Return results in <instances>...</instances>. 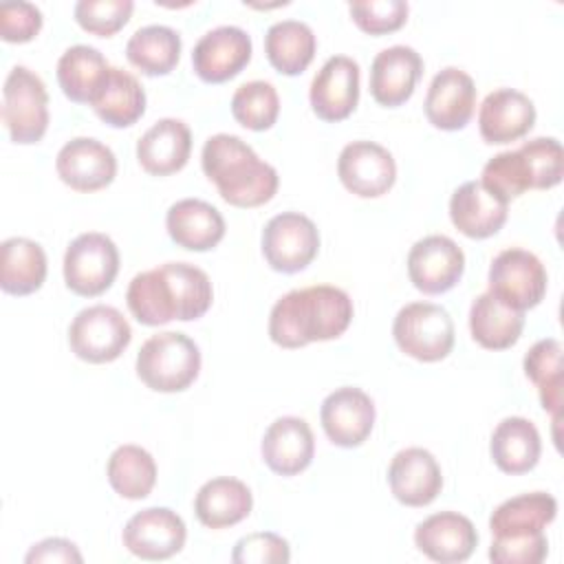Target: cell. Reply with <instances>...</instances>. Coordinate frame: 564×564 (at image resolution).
Masks as SVG:
<instances>
[{
  "label": "cell",
  "mask_w": 564,
  "mask_h": 564,
  "mask_svg": "<svg viewBox=\"0 0 564 564\" xmlns=\"http://www.w3.org/2000/svg\"><path fill=\"white\" fill-rule=\"evenodd\" d=\"M214 300L209 275L189 262H165L137 273L126 291L130 313L139 324L161 326L172 319L192 322L207 313Z\"/></svg>",
  "instance_id": "6da1fadb"
},
{
  "label": "cell",
  "mask_w": 564,
  "mask_h": 564,
  "mask_svg": "<svg viewBox=\"0 0 564 564\" xmlns=\"http://www.w3.org/2000/svg\"><path fill=\"white\" fill-rule=\"evenodd\" d=\"M352 319L350 295L333 284L293 289L269 313V337L282 348L339 337Z\"/></svg>",
  "instance_id": "7a4b0ae2"
},
{
  "label": "cell",
  "mask_w": 564,
  "mask_h": 564,
  "mask_svg": "<svg viewBox=\"0 0 564 564\" xmlns=\"http://www.w3.org/2000/svg\"><path fill=\"white\" fill-rule=\"evenodd\" d=\"M205 176L218 187L225 203L234 207H258L273 198L280 176L262 161L249 143L236 134L218 132L209 137L200 152Z\"/></svg>",
  "instance_id": "3957f363"
},
{
  "label": "cell",
  "mask_w": 564,
  "mask_h": 564,
  "mask_svg": "<svg viewBox=\"0 0 564 564\" xmlns=\"http://www.w3.org/2000/svg\"><path fill=\"white\" fill-rule=\"evenodd\" d=\"M200 370V350L192 337L165 330L148 337L137 355L139 379L156 392H181Z\"/></svg>",
  "instance_id": "277c9868"
},
{
  "label": "cell",
  "mask_w": 564,
  "mask_h": 564,
  "mask_svg": "<svg viewBox=\"0 0 564 564\" xmlns=\"http://www.w3.org/2000/svg\"><path fill=\"white\" fill-rule=\"evenodd\" d=\"M397 346L419 361H441L454 348L452 315L432 302H410L392 322Z\"/></svg>",
  "instance_id": "5b68a950"
},
{
  "label": "cell",
  "mask_w": 564,
  "mask_h": 564,
  "mask_svg": "<svg viewBox=\"0 0 564 564\" xmlns=\"http://www.w3.org/2000/svg\"><path fill=\"white\" fill-rule=\"evenodd\" d=\"M2 121L13 143H37L48 128V93L40 75L13 66L2 88Z\"/></svg>",
  "instance_id": "8992f818"
},
{
  "label": "cell",
  "mask_w": 564,
  "mask_h": 564,
  "mask_svg": "<svg viewBox=\"0 0 564 564\" xmlns=\"http://www.w3.org/2000/svg\"><path fill=\"white\" fill-rule=\"evenodd\" d=\"M132 328L123 313L108 304L82 308L68 326V346L82 361H115L130 344Z\"/></svg>",
  "instance_id": "52a82bcc"
},
{
  "label": "cell",
  "mask_w": 564,
  "mask_h": 564,
  "mask_svg": "<svg viewBox=\"0 0 564 564\" xmlns=\"http://www.w3.org/2000/svg\"><path fill=\"white\" fill-rule=\"evenodd\" d=\"M119 273V249L110 236L86 231L70 240L64 253V282L82 295L95 297L108 291Z\"/></svg>",
  "instance_id": "ba28073f"
},
{
  "label": "cell",
  "mask_w": 564,
  "mask_h": 564,
  "mask_svg": "<svg viewBox=\"0 0 564 564\" xmlns=\"http://www.w3.org/2000/svg\"><path fill=\"white\" fill-rule=\"evenodd\" d=\"M489 293L516 311L533 308L546 293V269L542 260L520 247L502 249L489 264Z\"/></svg>",
  "instance_id": "9c48e42d"
},
{
  "label": "cell",
  "mask_w": 564,
  "mask_h": 564,
  "mask_svg": "<svg viewBox=\"0 0 564 564\" xmlns=\"http://www.w3.org/2000/svg\"><path fill=\"white\" fill-rule=\"evenodd\" d=\"M317 251V225L300 212L275 214L262 229V256L273 271L297 273L315 260Z\"/></svg>",
  "instance_id": "30bf717a"
},
{
  "label": "cell",
  "mask_w": 564,
  "mask_h": 564,
  "mask_svg": "<svg viewBox=\"0 0 564 564\" xmlns=\"http://www.w3.org/2000/svg\"><path fill=\"white\" fill-rule=\"evenodd\" d=\"M410 282L427 293L438 295L458 284L465 271L463 249L443 234H432L416 240L408 251Z\"/></svg>",
  "instance_id": "8fae6325"
},
{
  "label": "cell",
  "mask_w": 564,
  "mask_h": 564,
  "mask_svg": "<svg viewBox=\"0 0 564 564\" xmlns=\"http://www.w3.org/2000/svg\"><path fill=\"white\" fill-rule=\"evenodd\" d=\"M341 185L361 198L383 196L397 181V163L388 148L375 141H350L337 159Z\"/></svg>",
  "instance_id": "7c38bea8"
},
{
  "label": "cell",
  "mask_w": 564,
  "mask_h": 564,
  "mask_svg": "<svg viewBox=\"0 0 564 564\" xmlns=\"http://www.w3.org/2000/svg\"><path fill=\"white\" fill-rule=\"evenodd\" d=\"M251 35L236 24H220L198 37L192 51L194 73L207 84L236 77L251 59Z\"/></svg>",
  "instance_id": "4fadbf2b"
},
{
  "label": "cell",
  "mask_w": 564,
  "mask_h": 564,
  "mask_svg": "<svg viewBox=\"0 0 564 564\" xmlns=\"http://www.w3.org/2000/svg\"><path fill=\"white\" fill-rule=\"evenodd\" d=\"M187 529L183 518L167 507L137 511L123 527V546L141 560H167L185 546Z\"/></svg>",
  "instance_id": "5bb4252c"
},
{
  "label": "cell",
  "mask_w": 564,
  "mask_h": 564,
  "mask_svg": "<svg viewBox=\"0 0 564 564\" xmlns=\"http://www.w3.org/2000/svg\"><path fill=\"white\" fill-rule=\"evenodd\" d=\"M55 170L70 189L97 192L115 181L117 156L106 143L93 137H75L59 148Z\"/></svg>",
  "instance_id": "9a60e30c"
},
{
  "label": "cell",
  "mask_w": 564,
  "mask_h": 564,
  "mask_svg": "<svg viewBox=\"0 0 564 564\" xmlns=\"http://www.w3.org/2000/svg\"><path fill=\"white\" fill-rule=\"evenodd\" d=\"M308 99L322 121L350 117L359 101V64L348 55L328 57L311 82Z\"/></svg>",
  "instance_id": "2e32d148"
},
{
  "label": "cell",
  "mask_w": 564,
  "mask_h": 564,
  "mask_svg": "<svg viewBox=\"0 0 564 564\" xmlns=\"http://www.w3.org/2000/svg\"><path fill=\"white\" fill-rule=\"evenodd\" d=\"M319 421L330 443L337 447H357L372 432L375 403L361 388L341 386L322 401Z\"/></svg>",
  "instance_id": "e0dca14e"
},
{
  "label": "cell",
  "mask_w": 564,
  "mask_h": 564,
  "mask_svg": "<svg viewBox=\"0 0 564 564\" xmlns=\"http://www.w3.org/2000/svg\"><path fill=\"white\" fill-rule=\"evenodd\" d=\"M476 108L474 79L456 68L447 66L436 73L425 93L423 110L427 121L438 130H460L469 123Z\"/></svg>",
  "instance_id": "ac0fdd59"
},
{
  "label": "cell",
  "mask_w": 564,
  "mask_h": 564,
  "mask_svg": "<svg viewBox=\"0 0 564 564\" xmlns=\"http://www.w3.org/2000/svg\"><path fill=\"white\" fill-rule=\"evenodd\" d=\"M388 485L392 496L405 507H425L443 489L441 465L423 447L397 452L388 465Z\"/></svg>",
  "instance_id": "d6986e66"
},
{
  "label": "cell",
  "mask_w": 564,
  "mask_h": 564,
  "mask_svg": "<svg viewBox=\"0 0 564 564\" xmlns=\"http://www.w3.org/2000/svg\"><path fill=\"white\" fill-rule=\"evenodd\" d=\"M414 544L434 562L456 564L469 560L478 546V531L467 516L456 511H441L416 524Z\"/></svg>",
  "instance_id": "ffe728a7"
},
{
  "label": "cell",
  "mask_w": 564,
  "mask_h": 564,
  "mask_svg": "<svg viewBox=\"0 0 564 564\" xmlns=\"http://www.w3.org/2000/svg\"><path fill=\"white\" fill-rule=\"evenodd\" d=\"M423 73L421 55L405 44H394L379 51L370 66V95L386 108L405 104Z\"/></svg>",
  "instance_id": "44dd1931"
},
{
  "label": "cell",
  "mask_w": 564,
  "mask_h": 564,
  "mask_svg": "<svg viewBox=\"0 0 564 564\" xmlns=\"http://www.w3.org/2000/svg\"><path fill=\"white\" fill-rule=\"evenodd\" d=\"M260 452L271 471L295 476L304 471L315 456L313 430L300 416H280L267 427Z\"/></svg>",
  "instance_id": "7402d4cb"
},
{
  "label": "cell",
  "mask_w": 564,
  "mask_h": 564,
  "mask_svg": "<svg viewBox=\"0 0 564 564\" xmlns=\"http://www.w3.org/2000/svg\"><path fill=\"white\" fill-rule=\"evenodd\" d=\"M535 123L533 101L516 88L489 93L478 108V130L487 143H511L522 139Z\"/></svg>",
  "instance_id": "603a6c76"
},
{
  "label": "cell",
  "mask_w": 564,
  "mask_h": 564,
  "mask_svg": "<svg viewBox=\"0 0 564 564\" xmlns=\"http://www.w3.org/2000/svg\"><path fill=\"white\" fill-rule=\"evenodd\" d=\"M192 154V132L185 121L165 117L137 141V161L152 176H167L185 167Z\"/></svg>",
  "instance_id": "cb8c5ba5"
},
{
  "label": "cell",
  "mask_w": 564,
  "mask_h": 564,
  "mask_svg": "<svg viewBox=\"0 0 564 564\" xmlns=\"http://www.w3.org/2000/svg\"><path fill=\"white\" fill-rule=\"evenodd\" d=\"M509 203L491 194L480 181H465L449 198V218L467 238H489L498 234L507 220Z\"/></svg>",
  "instance_id": "d4e9b609"
},
{
  "label": "cell",
  "mask_w": 564,
  "mask_h": 564,
  "mask_svg": "<svg viewBox=\"0 0 564 564\" xmlns=\"http://www.w3.org/2000/svg\"><path fill=\"white\" fill-rule=\"evenodd\" d=\"M165 229L178 247L189 251H209L225 236V218L207 200L181 198L170 205L165 214Z\"/></svg>",
  "instance_id": "484cf974"
},
{
  "label": "cell",
  "mask_w": 564,
  "mask_h": 564,
  "mask_svg": "<svg viewBox=\"0 0 564 564\" xmlns=\"http://www.w3.org/2000/svg\"><path fill=\"white\" fill-rule=\"evenodd\" d=\"M253 507L251 489L231 476H218L200 485L194 513L207 529H225L242 522Z\"/></svg>",
  "instance_id": "4316f807"
},
{
  "label": "cell",
  "mask_w": 564,
  "mask_h": 564,
  "mask_svg": "<svg viewBox=\"0 0 564 564\" xmlns=\"http://www.w3.org/2000/svg\"><path fill=\"white\" fill-rule=\"evenodd\" d=\"M90 106L104 123L112 128H128L145 112V90L132 73L110 66Z\"/></svg>",
  "instance_id": "83f0119b"
},
{
  "label": "cell",
  "mask_w": 564,
  "mask_h": 564,
  "mask_svg": "<svg viewBox=\"0 0 564 564\" xmlns=\"http://www.w3.org/2000/svg\"><path fill=\"white\" fill-rule=\"evenodd\" d=\"M489 452L500 471L527 474L540 460V432L524 416H507L494 427Z\"/></svg>",
  "instance_id": "f1b7e54d"
},
{
  "label": "cell",
  "mask_w": 564,
  "mask_h": 564,
  "mask_svg": "<svg viewBox=\"0 0 564 564\" xmlns=\"http://www.w3.org/2000/svg\"><path fill=\"white\" fill-rule=\"evenodd\" d=\"M557 516V500L546 491H531L500 502L491 518L489 529L494 538H520L542 533Z\"/></svg>",
  "instance_id": "f546056e"
},
{
  "label": "cell",
  "mask_w": 564,
  "mask_h": 564,
  "mask_svg": "<svg viewBox=\"0 0 564 564\" xmlns=\"http://www.w3.org/2000/svg\"><path fill=\"white\" fill-rule=\"evenodd\" d=\"M524 328V313L507 306L494 293H480L469 308V330L474 341L487 350L511 348Z\"/></svg>",
  "instance_id": "4dcf8cb0"
},
{
  "label": "cell",
  "mask_w": 564,
  "mask_h": 564,
  "mask_svg": "<svg viewBox=\"0 0 564 564\" xmlns=\"http://www.w3.org/2000/svg\"><path fill=\"white\" fill-rule=\"evenodd\" d=\"M46 280V253L40 242L13 236L0 245V286L9 295L35 293Z\"/></svg>",
  "instance_id": "1f68e13d"
},
{
  "label": "cell",
  "mask_w": 564,
  "mask_h": 564,
  "mask_svg": "<svg viewBox=\"0 0 564 564\" xmlns=\"http://www.w3.org/2000/svg\"><path fill=\"white\" fill-rule=\"evenodd\" d=\"M317 40L313 29L302 20H280L267 29L264 53L282 75H300L313 62Z\"/></svg>",
  "instance_id": "d6a6232c"
},
{
  "label": "cell",
  "mask_w": 564,
  "mask_h": 564,
  "mask_svg": "<svg viewBox=\"0 0 564 564\" xmlns=\"http://www.w3.org/2000/svg\"><path fill=\"white\" fill-rule=\"evenodd\" d=\"M110 64L99 48L75 44L57 59V82L62 93L75 104H90Z\"/></svg>",
  "instance_id": "836d02e7"
},
{
  "label": "cell",
  "mask_w": 564,
  "mask_h": 564,
  "mask_svg": "<svg viewBox=\"0 0 564 564\" xmlns=\"http://www.w3.org/2000/svg\"><path fill=\"white\" fill-rule=\"evenodd\" d=\"M181 35L167 24L137 29L126 42V57L145 75H167L181 57Z\"/></svg>",
  "instance_id": "e575fe53"
},
{
  "label": "cell",
  "mask_w": 564,
  "mask_h": 564,
  "mask_svg": "<svg viewBox=\"0 0 564 564\" xmlns=\"http://www.w3.org/2000/svg\"><path fill=\"white\" fill-rule=\"evenodd\" d=\"M106 476L110 487L128 500H141L150 496L154 482H156V463L148 449L141 445H119L108 463H106Z\"/></svg>",
  "instance_id": "d590c367"
},
{
  "label": "cell",
  "mask_w": 564,
  "mask_h": 564,
  "mask_svg": "<svg viewBox=\"0 0 564 564\" xmlns=\"http://www.w3.org/2000/svg\"><path fill=\"white\" fill-rule=\"evenodd\" d=\"M524 375L538 386L540 403L546 412L553 414V421L560 416L562 405V344L555 337L535 341L524 355Z\"/></svg>",
  "instance_id": "8d00e7d4"
},
{
  "label": "cell",
  "mask_w": 564,
  "mask_h": 564,
  "mask_svg": "<svg viewBox=\"0 0 564 564\" xmlns=\"http://www.w3.org/2000/svg\"><path fill=\"white\" fill-rule=\"evenodd\" d=\"M231 115L247 130H269L280 115V97L275 86L264 79L245 82L231 97Z\"/></svg>",
  "instance_id": "74e56055"
},
{
  "label": "cell",
  "mask_w": 564,
  "mask_h": 564,
  "mask_svg": "<svg viewBox=\"0 0 564 564\" xmlns=\"http://www.w3.org/2000/svg\"><path fill=\"white\" fill-rule=\"evenodd\" d=\"M480 183L505 203L533 189L531 170L520 150H505L491 156L482 167Z\"/></svg>",
  "instance_id": "f35d334b"
},
{
  "label": "cell",
  "mask_w": 564,
  "mask_h": 564,
  "mask_svg": "<svg viewBox=\"0 0 564 564\" xmlns=\"http://www.w3.org/2000/svg\"><path fill=\"white\" fill-rule=\"evenodd\" d=\"M531 170L533 189H549L562 181L564 174V152L555 137H535L518 148Z\"/></svg>",
  "instance_id": "ab89813d"
},
{
  "label": "cell",
  "mask_w": 564,
  "mask_h": 564,
  "mask_svg": "<svg viewBox=\"0 0 564 564\" xmlns=\"http://www.w3.org/2000/svg\"><path fill=\"white\" fill-rule=\"evenodd\" d=\"M132 9V0H79L73 13L84 31L110 37L126 26Z\"/></svg>",
  "instance_id": "60d3db41"
},
{
  "label": "cell",
  "mask_w": 564,
  "mask_h": 564,
  "mask_svg": "<svg viewBox=\"0 0 564 564\" xmlns=\"http://www.w3.org/2000/svg\"><path fill=\"white\" fill-rule=\"evenodd\" d=\"M348 11L361 31L383 35L405 24L410 7L403 0H359L350 2Z\"/></svg>",
  "instance_id": "b9f144b4"
},
{
  "label": "cell",
  "mask_w": 564,
  "mask_h": 564,
  "mask_svg": "<svg viewBox=\"0 0 564 564\" xmlns=\"http://www.w3.org/2000/svg\"><path fill=\"white\" fill-rule=\"evenodd\" d=\"M291 560L289 542L271 531H256L240 538L231 551L236 564H286Z\"/></svg>",
  "instance_id": "7bdbcfd3"
},
{
  "label": "cell",
  "mask_w": 564,
  "mask_h": 564,
  "mask_svg": "<svg viewBox=\"0 0 564 564\" xmlns=\"http://www.w3.org/2000/svg\"><path fill=\"white\" fill-rule=\"evenodd\" d=\"M549 553V540L542 533L520 538H494L489 560L494 564H540Z\"/></svg>",
  "instance_id": "ee69618b"
},
{
  "label": "cell",
  "mask_w": 564,
  "mask_h": 564,
  "mask_svg": "<svg viewBox=\"0 0 564 564\" xmlns=\"http://www.w3.org/2000/svg\"><path fill=\"white\" fill-rule=\"evenodd\" d=\"M42 11L33 2H4L0 4V35L4 42L22 44L33 40L42 29Z\"/></svg>",
  "instance_id": "f6af8a7d"
},
{
  "label": "cell",
  "mask_w": 564,
  "mask_h": 564,
  "mask_svg": "<svg viewBox=\"0 0 564 564\" xmlns=\"http://www.w3.org/2000/svg\"><path fill=\"white\" fill-rule=\"evenodd\" d=\"M82 553L75 542L66 538H46L37 544H33L24 557V562H82Z\"/></svg>",
  "instance_id": "bcb514c9"
}]
</instances>
